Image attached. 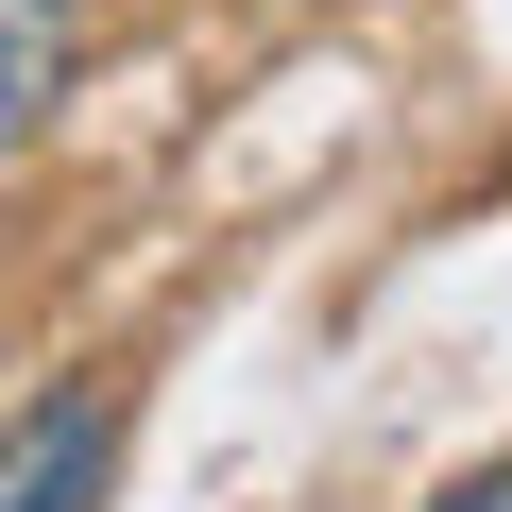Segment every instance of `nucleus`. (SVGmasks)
<instances>
[{"label":"nucleus","mask_w":512,"mask_h":512,"mask_svg":"<svg viewBox=\"0 0 512 512\" xmlns=\"http://www.w3.org/2000/svg\"><path fill=\"white\" fill-rule=\"evenodd\" d=\"M103 461H120V393L69 376L0 427V512H103Z\"/></svg>","instance_id":"obj_1"},{"label":"nucleus","mask_w":512,"mask_h":512,"mask_svg":"<svg viewBox=\"0 0 512 512\" xmlns=\"http://www.w3.org/2000/svg\"><path fill=\"white\" fill-rule=\"evenodd\" d=\"M444 512H512V461H495V478H461V495H444Z\"/></svg>","instance_id":"obj_3"},{"label":"nucleus","mask_w":512,"mask_h":512,"mask_svg":"<svg viewBox=\"0 0 512 512\" xmlns=\"http://www.w3.org/2000/svg\"><path fill=\"white\" fill-rule=\"evenodd\" d=\"M69 103V0H0V154Z\"/></svg>","instance_id":"obj_2"}]
</instances>
